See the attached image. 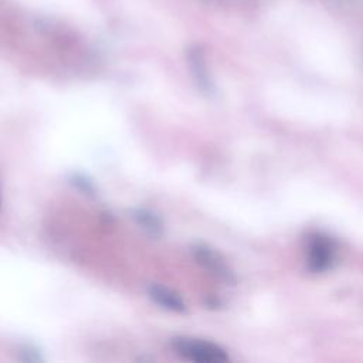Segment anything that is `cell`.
<instances>
[{
    "mask_svg": "<svg viewBox=\"0 0 363 363\" xmlns=\"http://www.w3.org/2000/svg\"><path fill=\"white\" fill-rule=\"evenodd\" d=\"M336 245L330 237L322 233H313L306 244V267L311 272L320 274L333 265Z\"/></svg>",
    "mask_w": 363,
    "mask_h": 363,
    "instance_id": "2",
    "label": "cell"
},
{
    "mask_svg": "<svg viewBox=\"0 0 363 363\" xmlns=\"http://www.w3.org/2000/svg\"><path fill=\"white\" fill-rule=\"evenodd\" d=\"M186 60L197 89L208 98L213 96L216 92V86L208 69V64H207V58L203 47L199 44L190 45L186 51Z\"/></svg>",
    "mask_w": 363,
    "mask_h": 363,
    "instance_id": "4",
    "label": "cell"
},
{
    "mask_svg": "<svg viewBox=\"0 0 363 363\" xmlns=\"http://www.w3.org/2000/svg\"><path fill=\"white\" fill-rule=\"evenodd\" d=\"M69 183L79 190L82 194L88 196V197H96V187L95 184L91 182V179H88L86 176L81 174V173H71L68 177Z\"/></svg>",
    "mask_w": 363,
    "mask_h": 363,
    "instance_id": "7",
    "label": "cell"
},
{
    "mask_svg": "<svg viewBox=\"0 0 363 363\" xmlns=\"http://www.w3.org/2000/svg\"><path fill=\"white\" fill-rule=\"evenodd\" d=\"M190 251L193 254V258L197 264H200L204 269L211 272L214 277L221 279L225 284L234 285L235 284V275L234 271L227 264L225 258L213 247L197 242L190 247Z\"/></svg>",
    "mask_w": 363,
    "mask_h": 363,
    "instance_id": "3",
    "label": "cell"
},
{
    "mask_svg": "<svg viewBox=\"0 0 363 363\" xmlns=\"http://www.w3.org/2000/svg\"><path fill=\"white\" fill-rule=\"evenodd\" d=\"M147 296L160 308L170 311V312H176V313H184L187 311V306L183 301V298L173 289L163 286V285H157V284H152L147 288Z\"/></svg>",
    "mask_w": 363,
    "mask_h": 363,
    "instance_id": "5",
    "label": "cell"
},
{
    "mask_svg": "<svg viewBox=\"0 0 363 363\" xmlns=\"http://www.w3.org/2000/svg\"><path fill=\"white\" fill-rule=\"evenodd\" d=\"M18 356L23 362H28V363H40L43 362V357L40 354V352L31 346V345H24L20 347L18 350Z\"/></svg>",
    "mask_w": 363,
    "mask_h": 363,
    "instance_id": "8",
    "label": "cell"
},
{
    "mask_svg": "<svg viewBox=\"0 0 363 363\" xmlns=\"http://www.w3.org/2000/svg\"><path fill=\"white\" fill-rule=\"evenodd\" d=\"M132 220L139 228H142L150 238H160L164 233V224L162 218L152 210L138 207L129 211Z\"/></svg>",
    "mask_w": 363,
    "mask_h": 363,
    "instance_id": "6",
    "label": "cell"
},
{
    "mask_svg": "<svg viewBox=\"0 0 363 363\" xmlns=\"http://www.w3.org/2000/svg\"><path fill=\"white\" fill-rule=\"evenodd\" d=\"M1 204H3V197H1V182H0V211H1Z\"/></svg>",
    "mask_w": 363,
    "mask_h": 363,
    "instance_id": "9",
    "label": "cell"
},
{
    "mask_svg": "<svg viewBox=\"0 0 363 363\" xmlns=\"http://www.w3.org/2000/svg\"><path fill=\"white\" fill-rule=\"evenodd\" d=\"M172 349L180 357L196 363H224L228 360L227 352L210 340L177 336L172 339Z\"/></svg>",
    "mask_w": 363,
    "mask_h": 363,
    "instance_id": "1",
    "label": "cell"
}]
</instances>
